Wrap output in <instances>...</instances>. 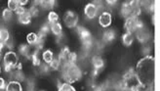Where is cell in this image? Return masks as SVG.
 I'll list each match as a JSON object with an SVG mask.
<instances>
[{"label": "cell", "mask_w": 160, "mask_h": 91, "mask_svg": "<svg viewBox=\"0 0 160 91\" xmlns=\"http://www.w3.org/2000/svg\"><path fill=\"white\" fill-rule=\"evenodd\" d=\"M48 21L51 24H56V23H59V16L58 14L54 12V11H50V13L48 14Z\"/></svg>", "instance_id": "ffe728a7"}, {"label": "cell", "mask_w": 160, "mask_h": 91, "mask_svg": "<svg viewBox=\"0 0 160 91\" xmlns=\"http://www.w3.org/2000/svg\"><path fill=\"white\" fill-rule=\"evenodd\" d=\"M18 20L22 24H28L30 23V21H31V14L29 13V11H27L25 14L19 16Z\"/></svg>", "instance_id": "7c38bea8"}, {"label": "cell", "mask_w": 160, "mask_h": 91, "mask_svg": "<svg viewBox=\"0 0 160 91\" xmlns=\"http://www.w3.org/2000/svg\"><path fill=\"white\" fill-rule=\"evenodd\" d=\"M51 31L55 35H60L62 34V24L60 23H56V24H51Z\"/></svg>", "instance_id": "ac0fdd59"}, {"label": "cell", "mask_w": 160, "mask_h": 91, "mask_svg": "<svg viewBox=\"0 0 160 91\" xmlns=\"http://www.w3.org/2000/svg\"><path fill=\"white\" fill-rule=\"evenodd\" d=\"M121 13L124 18H137L141 14V5L139 1H127L121 7Z\"/></svg>", "instance_id": "3957f363"}, {"label": "cell", "mask_w": 160, "mask_h": 91, "mask_svg": "<svg viewBox=\"0 0 160 91\" xmlns=\"http://www.w3.org/2000/svg\"><path fill=\"white\" fill-rule=\"evenodd\" d=\"M6 91H22V87L19 81H10L7 84Z\"/></svg>", "instance_id": "30bf717a"}, {"label": "cell", "mask_w": 160, "mask_h": 91, "mask_svg": "<svg viewBox=\"0 0 160 91\" xmlns=\"http://www.w3.org/2000/svg\"><path fill=\"white\" fill-rule=\"evenodd\" d=\"M43 61L47 64H51V62L54 60V54L51 50H46L42 54Z\"/></svg>", "instance_id": "e0dca14e"}, {"label": "cell", "mask_w": 160, "mask_h": 91, "mask_svg": "<svg viewBox=\"0 0 160 91\" xmlns=\"http://www.w3.org/2000/svg\"><path fill=\"white\" fill-rule=\"evenodd\" d=\"M112 39H114V34L111 30L109 31H107L105 34V40L107 41H111Z\"/></svg>", "instance_id": "d4e9b609"}, {"label": "cell", "mask_w": 160, "mask_h": 91, "mask_svg": "<svg viewBox=\"0 0 160 91\" xmlns=\"http://www.w3.org/2000/svg\"><path fill=\"white\" fill-rule=\"evenodd\" d=\"M9 31L5 29H1L0 30V41H1V47L3 46L4 43H6L8 40H9Z\"/></svg>", "instance_id": "2e32d148"}, {"label": "cell", "mask_w": 160, "mask_h": 91, "mask_svg": "<svg viewBox=\"0 0 160 91\" xmlns=\"http://www.w3.org/2000/svg\"><path fill=\"white\" fill-rule=\"evenodd\" d=\"M63 21H65V24L68 28H69V29L75 28L77 26V23H78V15L75 12L68 11L65 14Z\"/></svg>", "instance_id": "8992f818"}, {"label": "cell", "mask_w": 160, "mask_h": 91, "mask_svg": "<svg viewBox=\"0 0 160 91\" xmlns=\"http://www.w3.org/2000/svg\"><path fill=\"white\" fill-rule=\"evenodd\" d=\"M21 7L20 0H9L8 1V9L12 12H16Z\"/></svg>", "instance_id": "9a60e30c"}, {"label": "cell", "mask_w": 160, "mask_h": 91, "mask_svg": "<svg viewBox=\"0 0 160 91\" xmlns=\"http://www.w3.org/2000/svg\"><path fill=\"white\" fill-rule=\"evenodd\" d=\"M111 22H112V18H111V15L110 13L108 12H102L100 17H99V24L100 26L102 27V28H108L110 24H111Z\"/></svg>", "instance_id": "52a82bcc"}, {"label": "cell", "mask_w": 160, "mask_h": 91, "mask_svg": "<svg viewBox=\"0 0 160 91\" xmlns=\"http://www.w3.org/2000/svg\"><path fill=\"white\" fill-rule=\"evenodd\" d=\"M98 9H97V6L93 3H89L85 6V9H84V13L86 15V17L88 19H94L97 15Z\"/></svg>", "instance_id": "9c48e42d"}, {"label": "cell", "mask_w": 160, "mask_h": 91, "mask_svg": "<svg viewBox=\"0 0 160 91\" xmlns=\"http://www.w3.org/2000/svg\"><path fill=\"white\" fill-rule=\"evenodd\" d=\"M2 17L4 20L6 21H9L12 17H13V12L9 9H4L2 12Z\"/></svg>", "instance_id": "7402d4cb"}, {"label": "cell", "mask_w": 160, "mask_h": 91, "mask_svg": "<svg viewBox=\"0 0 160 91\" xmlns=\"http://www.w3.org/2000/svg\"><path fill=\"white\" fill-rule=\"evenodd\" d=\"M58 91H76V89L71 85L70 83H68V82H65L60 85L59 90Z\"/></svg>", "instance_id": "44dd1931"}, {"label": "cell", "mask_w": 160, "mask_h": 91, "mask_svg": "<svg viewBox=\"0 0 160 91\" xmlns=\"http://www.w3.org/2000/svg\"><path fill=\"white\" fill-rule=\"evenodd\" d=\"M20 4H21V7H23V5L28 4V1L27 0H20Z\"/></svg>", "instance_id": "4dcf8cb0"}, {"label": "cell", "mask_w": 160, "mask_h": 91, "mask_svg": "<svg viewBox=\"0 0 160 91\" xmlns=\"http://www.w3.org/2000/svg\"><path fill=\"white\" fill-rule=\"evenodd\" d=\"M92 63H93V66L95 69H102L103 67V61L101 57H98V56L94 57Z\"/></svg>", "instance_id": "d6986e66"}, {"label": "cell", "mask_w": 160, "mask_h": 91, "mask_svg": "<svg viewBox=\"0 0 160 91\" xmlns=\"http://www.w3.org/2000/svg\"><path fill=\"white\" fill-rule=\"evenodd\" d=\"M133 41H134L133 34H130V32H125V34L122 35V42L125 46H131Z\"/></svg>", "instance_id": "8fae6325"}, {"label": "cell", "mask_w": 160, "mask_h": 91, "mask_svg": "<svg viewBox=\"0 0 160 91\" xmlns=\"http://www.w3.org/2000/svg\"><path fill=\"white\" fill-rule=\"evenodd\" d=\"M81 71L75 64H63L62 78L68 83H74L81 78Z\"/></svg>", "instance_id": "7a4b0ae2"}, {"label": "cell", "mask_w": 160, "mask_h": 91, "mask_svg": "<svg viewBox=\"0 0 160 91\" xmlns=\"http://www.w3.org/2000/svg\"><path fill=\"white\" fill-rule=\"evenodd\" d=\"M142 91H154V85L152 86H148V87H142Z\"/></svg>", "instance_id": "f546056e"}, {"label": "cell", "mask_w": 160, "mask_h": 91, "mask_svg": "<svg viewBox=\"0 0 160 91\" xmlns=\"http://www.w3.org/2000/svg\"><path fill=\"white\" fill-rule=\"evenodd\" d=\"M60 66H61V60L60 59H54L50 64V67L53 70H59Z\"/></svg>", "instance_id": "cb8c5ba5"}, {"label": "cell", "mask_w": 160, "mask_h": 91, "mask_svg": "<svg viewBox=\"0 0 160 91\" xmlns=\"http://www.w3.org/2000/svg\"><path fill=\"white\" fill-rule=\"evenodd\" d=\"M135 74L142 87L154 85L155 78V58L146 56L137 63Z\"/></svg>", "instance_id": "6da1fadb"}, {"label": "cell", "mask_w": 160, "mask_h": 91, "mask_svg": "<svg viewBox=\"0 0 160 91\" xmlns=\"http://www.w3.org/2000/svg\"><path fill=\"white\" fill-rule=\"evenodd\" d=\"M79 35H80V38L82 39V41L84 42V45L85 46H89L91 45V34H90V31L86 29L85 28H79Z\"/></svg>", "instance_id": "ba28073f"}, {"label": "cell", "mask_w": 160, "mask_h": 91, "mask_svg": "<svg viewBox=\"0 0 160 91\" xmlns=\"http://www.w3.org/2000/svg\"><path fill=\"white\" fill-rule=\"evenodd\" d=\"M32 64H33V66H39L40 65V60H39V58L37 57L36 54H33V56H32Z\"/></svg>", "instance_id": "4316f807"}, {"label": "cell", "mask_w": 160, "mask_h": 91, "mask_svg": "<svg viewBox=\"0 0 160 91\" xmlns=\"http://www.w3.org/2000/svg\"><path fill=\"white\" fill-rule=\"evenodd\" d=\"M126 91H139V87H134V88H127Z\"/></svg>", "instance_id": "1f68e13d"}, {"label": "cell", "mask_w": 160, "mask_h": 91, "mask_svg": "<svg viewBox=\"0 0 160 91\" xmlns=\"http://www.w3.org/2000/svg\"><path fill=\"white\" fill-rule=\"evenodd\" d=\"M142 28H143V24L137 18L127 19L126 22H125V29H126V32H130V34H133V32L139 30Z\"/></svg>", "instance_id": "5b68a950"}, {"label": "cell", "mask_w": 160, "mask_h": 91, "mask_svg": "<svg viewBox=\"0 0 160 91\" xmlns=\"http://www.w3.org/2000/svg\"><path fill=\"white\" fill-rule=\"evenodd\" d=\"M136 32H137V36H138V38H139L140 41H142V42H145V41L148 40V31L145 29V28L140 29L139 30H137Z\"/></svg>", "instance_id": "5bb4252c"}, {"label": "cell", "mask_w": 160, "mask_h": 91, "mask_svg": "<svg viewBox=\"0 0 160 91\" xmlns=\"http://www.w3.org/2000/svg\"><path fill=\"white\" fill-rule=\"evenodd\" d=\"M27 41L30 45H36L39 41V36L36 34H34V32H30V34L27 35Z\"/></svg>", "instance_id": "4fadbf2b"}, {"label": "cell", "mask_w": 160, "mask_h": 91, "mask_svg": "<svg viewBox=\"0 0 160 91\" xmlns=\"http://www.w3.org/2000/svg\"><path fill=\"white\" fill-rule=\"evenodd\" d=\"M4 68L6 72L11 71L18 65V56L13 51H8L4 55Z\"/></svg>", "instance_id": "277c9868"}, {"label": "cell", "mask_w": 160, "mask_h": 91, "mask_svg": "<svg viewBox=\"0 0 160 91\" xmlns=\"http://www.w3.org/2000/svg\"><path fill=\"white\" fill-rule=\"evenodd\" d=\"M54 1H42L41 4L44 8H46V9H49V8H52L54 7Z\"/></svg>", "instance_id": "484cf974"}, {"label": "cell", "mask_w": 160, "mask_h": 91, "mask_svg": "<svg viewBox=\"0 0 160 91\" xmlns=\"http://www.w3.org/2000/svg\"><path fill=\"white\" fill-rule=\"evenodd\" d=\"M26 12H27V10L25 9V7H20L19 9H18L17 11H16L15 13L17 14V15H18V17H19V16H21V15H22V14H25Z\"/></svg>", "instance_id": "83f0119b"}, {"label": "cell", "mask_w": 160, "mask_h": 91, "mask_svg": "<svg viewBox=\"0 0 160 91\" xmlns=\"http://www.w3.org/2000/svg\"><path fill=\"white\" fill-rule=\"evenodd\" d=\"M0 88H1L2 90H4V89H6V87H7V85H6V82H5V80H4V78H0Z\"/></svg>", "instance_id": "f1b7e54d"}, {"label": "cell", "mask_w": 160, "mask_h": 91, "mask_svg": "<svg viewBox=\"0 0 160 91\" xmlns=\"http://www.w3.org/2000/svg\"><path fill=\"white\" fill-rule=\"evenodd\" d=\"M19 50H20V52L22 54V55H25V56H28V54H29V51H30V49H29V46H28V45H22V46H20V48H19Z\"/></svg>", "instance_id": "603a6c76"}]
</instances>
